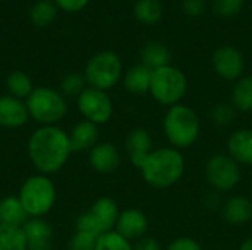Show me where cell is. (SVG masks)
Instances as JSON below:
<instances>
[{"label":"cell","mask_w":252,"mask_h":250,"mask_svg":"<svg viewBox=\"0 0 252 250\" xmlns=\"http://www.w3.org/2000/svg\"><path fill=\"white\" fill-rule=\"evenodd\" d=\"M207 9V0H183L182 1V10L190 16L198 18L201 16Z\"/></svg>","instance_id":"cell-33"},{"label":"cell","mask_w":252,"mask_h":250,"mask_svg":"<svg viewBox=\"0 0 252 250\" xmlns=\"http://www.w3.org/2000/svg\"><path fill=\"white\" fill-rule=\"evenodd\" d=\"M232 105L238 112H252V75L239 78L232 88Z\"/></svg>","instance_id":"cell-24"},{"label":"cell","mask_w":252,"mask_h":250,"mask_svg":"<svg viewBox=\"0 0 252 250\" xmlns=\"http://www.w3.org/2000/svg\"><path fill=\"white\" fill-rule=\"evenodd\" d=\"M140 59H142V65L154 71V69L170 65L171 53L165 44L159 41H151L143 46L140 52Z\"/></svg>","instance_id":"cell-22"},{"label":"cell","mask_w":252,"mask_h":250,"mask_svg":"<svg viewBox=\"0 0 252 250\" xmlns=\"http://www.w3.org/2000/svg\"><path fill=\"white\" fill-rule=\"evenodd\" d=\"M236 113H238V111L233 108L232 103L230 105L229 103H219L211 109L210 118H211L213 124H216L219 127H227L235 121Z\"/></svg>","instance_id":"cell-30"},{"label":"cell","mask_w":252,"mask_h":250,"mask_svg":"<svg viewBox=\"0 0 252 250\" xmlns=\"http://www.w3.org/2000/svg\"><path fill=\"white\" fill-rule=\"evenodd\" d=\"M134 250H162L159 242L155 237L151 236H145L139 240H136V243L133 245Z\"/></svg>","instance_id":"cell-36"},{"label":"cell","mask_w":252,"mask_h":250,"mask_svg":"<svg viewBox=\"0 0 252 250\" xmlns=\"http://www.w3.org/2000/svg\"><path fill=\"white\" fill-rule=\"evenodd\" d=\"M133 15L143 25H155L162 19L164 7L159 0H136Z\"/></svg>","instance_id":"cell-23"},{"label":"cell","mask_w":252,"mask_h":250,"mask_svg":"<svg viewBox=\"0 0 252 250\" xmlns=\"http://www.w3.org/2000/svg\"><path fill=\"white\" fill-rule=\"evenodd\" d=\"M139 171L146 184L164 190L182 180L186 171V161L180 150L171 146L159 147L151 152Z\"/></svg>","instance_id":"cell-2"},{"label":"cell","mask_w":252,"mask_h":250,"mask_svg":"<svg viewBox=\"0 0 252 250\" xmlns=\"http://www.w3.org/2000/svg\"><path fill=\"white\" fill-rule=\"evenodd\" d=\"M238 250H252V237H248L247 240H244Z\"/></svg>","instance_id":"cell-37"},{"label":"cell","mask_w":252,"mask_h":250,"mask_svg":"<svg viewBox=\"0 0 252 250\" xmlns=\"http://www.w3.org/2000/svg\"><path fill=\"white\" fill-rule=\"evenodd\" d=\"M97 237L83 233V231H75L69 242H68V250H94Z\"/></svg>","instance_id":"cell-32"},{"label":"cell","mask_w":252,"mask_h":250,"mask_svg":"<svg viewBox=\"0 0 252 250\" xmlns=\"http://www.w3.org/2000/svg\"><path fill=\"white\" fill-rule=\"evenodd\" d=\"M149 93L155 102L164 106L182 103L188 93V78L176 66L167 65L152 71Z\"/></svg>","instance_id":"cell-6"},{"label":"cell","mask_w":252,"mask_h":250,"mask_svg":"<svg viewBox=\"0 0 252 250\" xmlns=\"http://www.w3.org/2000/svg\"><path fill=\"white\" fill-rule=\"evenodd\" d=\"M18 199L28 218H44L56 205L58 190L49 175L34 174L21 184Z\"/></svg>","instance_id":"cell-4"},{"label":"cell","mask_w":252,"mask_h":250,"mask_svg":"<svg viewBox=\"0 0 252 250\" xmlns=\"http://www.w3.org/2000/svg\"><path fill=\"white\" fill-rule=\"evenodd\" d=\"M207 183L214 189V192H230L238 187L242 180L241 165L229 153L213 155L204 168Z\"/></svg>","instance_id":"cell-9"},{"label":"cell","mask_w":252,"mask_h":250,"mask_svg":"<svg viewBox=\"0 0 252 250\" xmlns=\"http://www.w3.org/2000/svg\"><path fill=\"white\" fill-rule=\"evenodd\" d=\"M117 202L109 196L99 197L89 211L83 212L75 221V231L89 233L99 237L108 231L115 230L117 220L120 217Z\"/></svg>","instance_id":"cell-8"},{"label":"cell","mask_w":252,"mask_h":250,"mask_svg":"<svg viewBox=\"0 0 252 250\" xmlns=\"http://www.w3.org/2000/svg\"><path fill=\"white\" fill-rule=\"evenodd\" d=\"M53 1L59 10H63L66 13H77L86 9L92 0H53Z\"/></svg>","instance_id":"cell-34"},{"label":"cell","mask_w":252,"mask_h":250,"mask_svg":"<svg viewBox=\"0 0 252 250\" xmlns=\"http://www.w3.org/2000/svg\"><path fill=\"white\" fill-rule=\"evenodd\" d=\"M27 153L38 174H56L71 158L69 134L59 125L38 127L27 141Z\"/></svg>","instance_id":"cell-1"},{"label":"cell","mask_w":252,"mask_h":250,"mask_svg":"<svg viewBox=\"0 0 252 250\" xmlns=\"http://www.w3.org/2000/svg\"><path fill=\"white\" fill-rule=\"evenodd\" d=\"M94 250H134L133 242L127 240L115 230L108 231L97 237Z\"/></svg>","instance_id":"cell-28"},{"label":"cell","mask_w":252,"mask_h":250,"mask_svg":"<svg viewBox=\"0 0 252 250\" xmlns=\"http://www.w3.org/2000/svg\"><path fill=\"white\" fill-rule=\"evenodd\" d=\"M0 250H28L22 227L0 224Z\"/></svg>","instance_id":"cell-27"},{"label":"cell","mask_w":252,"mask_h":250,"mask_svg":"<svg viewBox=\"0 0 252 250\" xmlns=\"http://www.w3.org/2000/svg\"><path fill=\"white\" fill-rule=\"evenodd\" d=\"M213 69L219 77L226 81H238L244 77L245 71V57L233 46H221L214 50L211 57Z\"/></svg>","instance_id":"cell-11"},{"label":"cell","mask_w":252,"mask_h":250,"mask_svg":"<svg viewBox=\"0 0 252 250\" xmlns=\"http://www.w3.org/2000/svg\"><path fill=\"white\" fill-rule=\"evenodd\" d=\"M77 108L81 116L96 125H103L109 122L114 115V102L108 91L87 87L77 97Z\"/></svg>","instance_id":"cell-10"},{"label":"cell","mask_w":252,"mask_h":250,"mask_svg":"<svg viewBox=\"0 0 252 250\" xmlns=\"http://www.w3.org/2000/svg\"><path fill=\"white\" fill-rule=\"evenodd\" d=\"M28 250H52L53 231L44 218H30L22 227Z\"/></svg>","instance_id":"cell-16"},{"label":"cell","mask_w":252,"mask_h":250,"mask_svg":"<svg viewBox=\"0 0 252 250\" xmlns=\"http://www.w3.org/2000/svg\"><path fill=\"white\" fill-rule=\"evenodd\" d=\"M89 164L99 174H112L121 165V153L114 143L102 141L89 152Z\"/></svg>","instance_id":"cell-14"},{"label":"cell","mask_w":252,"mask_h":250,"mask_svg":"<svg viewBox=\"0 0 252 250\" xmlns=\"http://www.w3.org/2000/svg\"><path fill=\"white\" fill-rule=\"evenodd\" d=\"M223 218L230 225H245L252 220V200L248 196H232L223 205Z\"/></svg>","instance_id":"cell-19"},{"label":"cell","mask_w":252,"mask_h":250,"mask_svg":"<svg viewBox=\"0 0 252 250\" xmlns=\"http://www.w3.org/2000/svg\"><path fill=\"white\" fill-rule=\"evenodd\" d=\"M162 131L171 147L177 150L192 147L201 134L199 115L185 103L174 105L162 118Z\"/></svg>","instance_id":"cell-3"},{"label":"cell","mask_w":252,"mask_h":250,"mask_svg":"<svg viewBox=\"0 0 252 250\" xmlns=\"http://www.w3.org/2000/svg\"><path fill=\"white\" fill-rule=\"evenodd\" d=\"M151 75H152V71L149 68H146L145 65H142V63L134 65L123 75L124 88L131 94L149 93Z\"/></svg>","instance_id":"cell-21"},{"label":"cell","mask_w":252,"mask_h":250,"mask_svg":"<svg viewBox=\"0 0 252 250\" xmlns=\"http://www.w3.org/2000/svg\"><path fill=\"white\" fill-rule=\"evenodd\" d=\"M124 149L128 156L130 164L134 168L140 169L146 158L154 150V140H152L151 133L142 127H136L130 130L124 141Z\"/></svg>","instance_id":"cell-12"},{"label":"cell","mask_w":252,"mask_h":250,"mask_svg":"<svg viewBox=\"0 0 252 250\" xmlns=\"http://www.w3.org/2000/svg\"><path fill=\"white\" fill-rule=\"evenodd\" d=\"M6 88H7V94L21 100H27L35 87L31 77L27 72L13 71L6 77Z\"/></svg>","instance_id":"cell-25"},{"label":"cell","mask_w":252,"mask_h":250,"mask_svg":"<svg viewBox=\"0 0 252 250\" xmlns=\"http://www.w3.org/2000/svg\"><path fill=\"white\" fill-rule=\"evenodd\" d=\"M28 220L30 218L18 196H6L0 200V224L24 227Z\"/></svg>","instance_id":"cell-20"},{"label":"cell","mask_w":252,"mask_h":250,"mask_svg":"<svg viewBox=\"0 0 252 250\" xmlns=\"http://www.w3.org/2000/svg\"><path fill=\"white\" fill-rule=\"evenodd\" d=\"M148 228H149V221L146 214L136 208H128L121 211L115 224V231L130 242H136L145 237Z\"/></svg>","instance_id":"cell-13"},{"label":"cell","mask_w":252,"mask_h":250,"mask_svg":"<svg viewBox=\"0 0 252 250\" xmlns=\"http://www.w3.org/2000/svg\"><path fill=\"white\" fill-rule=\"evenodd\" d=\"M87 88V83L83 74L80 72H68L63 75L61 81V93L65 97H78Z\"/></svg>","instance_id":"cell-29"},{"label":"cell","mask_w":252,"mask_h":250,"mask_svg":"<svg viewBox=\"0 0 252 250\" xmlns=\"http://www.w3.org/2000/svg\"><path fill=\"white\" fill-rule=\"evenodd\" d=\"M87 87L108 91L123 78V60L112 50H102L93 55L83 72Z\"/></svg>","instance_id":"cell-7"},{"label":"cell","mask_w":252,"mask_h":250,"mask_svg":"<svg viewBox=\"0 0 252 250\" xmlns=\"http://www.w3.org/2000/svg\"><path fill=\"white\" fill-rule=\"evenodd\" d=\"M244 7V0H211V9L221 18H232Z\"/></svg>","instance_id":"cell-31"},{"label":"cell","mask_w":252,"mask_h":250,"mask_svg":"<svg viewBox=\"0 0 252 250\" xmlns=\"http://www.w3.org/2000/svg\"><path fill=\"white\" fill-rule=\"evenodd\" d=\"M30 121V113L25 100L16 99L10 94L0 96V127L16 130Z\"/></svg>","instance_id":"cell-15"},{"label":"cell","mask_w":252,"mask_h":250,"mask_svg":"<svg viewBox=\"0 0 252 250\" xmlns=\"http://www.w3.org/2000/svg\"><path fill=\"white\" fill-rule=\"evenodd\" d=\"M165 250H204V248L192 237H177L167 246Z\"/></svg>","instance_id":"cell-35"},{"label":"cell","mask_w":252,"mask_h":250,"mask_svg":"<svg viewBox=\"0 0 252 250\" xmlns=\"http://www.w3.org/2000/svg\"><path fill=\"white\" fill-rule=\"evenodd\" d=\"M227 152L239 164L252 167V128H239L227 139Z\"/></svg>","instance_id":"cell-17"},{"label":"cell","mask_w":252,"mask_h":250,"mask_svg":"<svg viewBox=\"0 0 252 250\" xmlns=\"http://www.w3.org/2000/svg\"><path fill=\"white\" fill-rule=\"evenodd\" d=\"M68 134L72 152H90L99 143V125L86 119L77 122Z\"/></svg>","instance_id":"cell-18"},{"label":"cell","mask_w":252,"mask_h":250,"mask_svg":"<svg viewBox=\"0 0 252 250\" xmlns=\"http://www.w3.org/2000/svg\"><path fill=\"white\" fill-rule=\"evenodd\" d=\"M25 103L30 119H34L40 127L58 125L68 113L66 97L52 87H35Z\"/></svg>","instance_id":"cell-5"},{"label":"cell","mask_w":252,"mask_h":250,"mask_svg":"<svg viewBox=\"0 0 252 250\" xmlns=\"http://www.w3.org/2000/svg\"><path fill=\"white\" fill-rule=\"evenodd\" d=\"M58 6L53 0H38L30 9V19L35 27H47L50 25L58 15Z\"/></svg>","instance_id":"cell-26"}]
</instances>
